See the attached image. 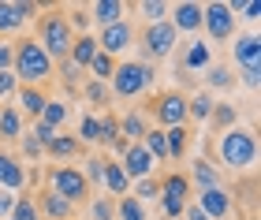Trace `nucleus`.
<instances>
[{
    "label": "nucleus",
    "mask_w": 261,
    "mask_h": 220,
    "mask_svg": "<svg viewBox=\"0 0 261 220\" xmlns=\"http://www.w3.org/2000/svg\"><path fill=\"white\" fill-rule=\"evenodd\" d=\"M15 60H11V75L22 86H41L45 78H53V60L45 56V49L34 38H19L15 45Z\"/></svg>",
    "instance_id": "nucleus-1"
},
{
    "label": "nucleus",
    "mask_w": 261,
    "mask_h": 220,
    "mask_svg": "<svg viewBox=\"0 0 261 220\" xmlns=\"http://www.w3.org/2000/svg\"><path fill=\"white\" fill-rule=\"evenodd\" d=\"M45 49V56H49L53 64L67 60L71 52V41H75V30H71V22L60 8H45V15L38 19V38H34Z\"/></svg>",
    "instance_id": "nucleus-2"
},
{
    "label": "nucleus",
    "mask_w": 261,
    "mask_h": 220,
    "mask_svg": "<svg viewBox=\"0 0 261 220\" xmlns=\"http://www.w3.org/2000/svg\"><path fill=\"white\" fill-rule=\"evenodd\" d=\"M217 157H220V164H228L231 172H250L257 164V138H254V131H243V127L224 131L220 142H217Z\"/></svg>",
    "instance_id": "nucleus-3"
},
{
    "label": "nucleus",
    "mask_w": 261,
    "mask_h": 220,
    "mask_svg": "<svg viewBox=\"0 0 261 220\" xmlns=\"http://www.w3.org/2000/svg\"><path fill=\"white\" fill-rule=\"evenodd\" d=\"M109 90H112V97H120V101H135L138 94H146V90L153 86V64H142V60H123V64H116V71L109 78Z\"/></svg>",
    "instance_id": "nucleus-4"
},
{
    "label": "nucleus",
    "mask_w": 261,
    "mask_h": 220,
    "mask_svg": "<svg viewBox=\"0 0 261 220\" xmlns=\"http://www.w3.org/2000/svg\"><path fill=\"white\" fill-rule=\"evenodd\" d=\"M45 190L60 194V198L71 202V205H79V202L90 198V183H86V176H82V168H75V164L49 168V187H45Z\"/></svg>",
    "instance_id": "nucleus-5"
},
{
    "label": "nucleus",
    "mask_w": 261,
    "mask_h": 220,
    "mask_svg": "<svg viewBox=\"0 0 261 220\" xmlns=\"http://www.w3.org/2000/svg\"><path fill=\"white\" fill-rule=\"evenodd\" d=\"M175 26L168 19L164 22H149L146 30H142V38H138V49H142V64H153V60H164V56H172L175 49Z\"/></svg>",
    "instance_id": "nucleus-6"
},
{
    "label": "nucleus",
    "mask_w": 261,
    "mask_h": 220,
    "mask_svg": "<svg viewBox=\"0 0 261 220\" xmlns=\"http://www.w3.org/2000/svg\"><path fill=\"white\" fill-rule=\"evenodd\" d=\"M161 209H164V216L168 220H179L183 216V209L191 205V179L183 176V172H172V176H164L161 179Z\"/></svg>",
    "instance_id": "nucleus-7"
},
{
    "label": "nucleus",
    "mask_w": 261,
    "mask_h": 220,
    "mask_svg": "<svg viewBox=\"0 0 261 220\" xmlns=\"http://www.w3.org/2000/svg\"><path fill=\"white\" fill-rule=\"evenodd\" d=\"M149 116L161 123V131H168V127H187V97L179 90H164L149 101Z\"/></svg>",
    "instance_id": "nucleus-8"
},
{
    "label": "nucleus",
    "mask_w": 261,
    "mask_h": 220,
    "mask_svg": "<svg viewBox=\"0 0 261 220\" xmlns=\"http://www.w3.org/2000/svg\"><path fill=\"white\" fill-rule=\"evenodd\" d=\"M201 26L213 41H231L235 38V15L231 8L224 4V0H209V4H201Z\"/></svg>",
    "instance_id": "nucleus-9"
},
{
    "label": "nucleus",
    "mask_w": 261,
    "mask_h": 220,
    "mask_svg": "<svg viewBox=\"0 0 261 220\" xmlns=\"http://www.w3.org/2000/svg\"><path fill=\"white\" fill-rule=\"evenodd\" d=\"M130 45H135V26H130L127 19H120V22H112V26H105V30L97 34V49H101L105 56L127 52Z\"/></svg>",
    "instance_id": "nucleus-10"
},
{
    "label": "nucleus",
    "mask_w": 261,
    "mask_h": 220,
    "mask_svg": "<svg viewBox=\"0 0 261 220\" xmlns=\"http://www.w3.org/2000/svg\"><path fill=\"white\" fill-rule=\"evenodd\" d=\"M34 15H38V4H30V0H0V34L22 30Z\"/></svg>",
    "instance_id": "nucleus-11"
},
{
    "label": "nucleus",
    "mask_w": 261,
    "mask_h": 220,
    "mask_svg": "<svg viewBox=\"0 0 261 220\" xmlns=\"http://www.w3.org/2000/svg\"><path fill=\"white\" fill-rule=\"evenodd\" d=\"M153 164H157V160L146 153V146L135 142V146L123 149V164H120V168H123L127 179H149V176H153Z\"/></svg>",
    "instance_id": "nucleus-12"
},
{
    "label": "nucleus",
    "mask_w": 261,
    "mask_h": 220,
    "mask_svg": "<svg viewBox=\"0 0 261 220\" xmlns=\"http://www.w3.org/2000/svg\"><path fill=\"white\" fill-rule=\"evenodd\" d=\"M198 209L205 213L209 220H224V216H231V194L224 190V187H209V190H198Z\"/></svg>",
    "instance_id": "nucleus-13"
},
{
    "label": "nucleus",
    "mask_w": 261,
    "mask_h": 220,
    "mask_svg": "<svg viewBox=\"0 0 261 220\" xmlns=\"http://www.w3.org/2000/svg\"><path fill=\"white\" fill-rule=\"evenodd\" d=\"M168 22L175 26V34H194L201 30V4L194 0H179V4H168Z\"/></svg>",
    "instance_id": "nucleus-14"
},
{
    "label": "nucleus",
    "mask_w": 261,
    "mask_h": 220,
    "mask_svg": "<svg viewBox=\"0 0 261 220\" xmlns=\"http://www.w3.org/2000/svg\"><path fill=\"white\" fill-rule=\"evenodd\" d=\"M97 38H90V34H75V41H71V52H67V60L79 67V71H90V64H93V56H97Z\"/></svg>",
    "instance_id": "nucleus-15"
},
{
    "label": "nucleus",
    "mask_w": 261,
    "mask_h": 220,
    "mask_svg": "<svg viewBox=\"0 0 261 220\" xmlns=\"http://www.w3.org/2000/svg\"><path fill=\"white\" fill-rule=\"evenodd\" d=\"M0 187L11 190V194L27 187V172H22V164L11 153H4V149H0Z\"/></svg>",
    "instance_id": "nucleus-16"
},
{
    "label": "nucleus",
    "mask_w": 261,
    "mask_h": 220,
    "mask_svg": "<svg viewBox=\"0 0 261 220\" xmlns=\"http://www.w3.org/2000/svg\"><path fill=\"white\" fill-rule=\"evenodd\" d=\"M179 64H183V71H205V67H213V49L201 38H194V41H187Z\"/></svg>",
    "instance_id": "nucleus-17"
},
{
    "label": "nucleus",
    "mask_w": 261,
    "mask_h": 220,
    "mask_svg": "<svg viewBox=\"0 0 261 220\" xmlns=\"http://www.w3.org/2000/svg\"><path fill=\"white\" fill-rule=\"evenodd\" d=\"M231 52H235V64L239 67H261V41H257V34H243V38H235L231 45Z\"/></svg>",
    "instance_id": "nucleus-18"
},
{
    "label": "nucleus",
    "mask_w": 261,
    "mask_h": 220,
    "mask_svg": "<svg viewBox=\"0 0 261 220\" xmlns=\"http://www.w3.org/2000/svg\"><path fill=\"white\" fill-rule=\"evenodd\" d=\"M34 202H38V213H45L49 220H71V213H75V205L64 202L60 194H53V190H41Z\"/></svg>",
    "instance_id": "nucleus-19"
},
{
    "label": "nucleus",
    "mask_w": 261,
    "mask_h": 220,
    "mask_svg": "<svg viewBox=\"0 0 261 220\" xmlns=\"http://www.w3.org/2000/svg\"><path fill=\"white\" fill-rule=\"evenodd\" d=\"M123 8H127L123 0H93L86 11H90L93 22H101V30H105V26H112V22L123 19Z\"/></svg>",
    "instance_id": "nucleus-20"
},
{
    "label": "nucleus",
    "mask_w": 261,
    "mask_h": 220,
    "mask_svg": "<svg viewBox=\"0 0 261 220\" xmlns=\"http://www.w3.org/2000/svg\"><path fill=\"white\" fill-rule=\"evenodd\" d=\"M187 146H191V127H168L164 131V149H168V160H183Z\"/></svg>",
    "instance_id": "nucleus-21"
},
{
    "label": "nucleus",
    "mask_w": 261,
    "mask_h": 220,
    "mask_svg": "<svg viewBox=\"0 0 261 220\" xmlns=\"http://www.w3.org/2000/svg\"><path fill=\"white\" fill-rule=\"evenodd\" d=\"M22 138V112L15 105H4L0 108V142H15Z\"/></svg>",
    "instance_id": "nucleus-22"
},
{
    "label": "nucleus",
    "mask_w": 261,
    "mask_h": 220,
    "mask_svg": "<svg viewBox=\"0 0 261 220\" xmlns=\"http://www.w3.org/2000/svg\"><path fill=\"white\" fill-rule=\"evenodd\" d=\"M45 101H49V97H45L41 94V86H22L19 90V112H27L30 116V120H38V116H41V108H45Z\"/></svg>",
    "instance_id": "nucleus-23"
},
{
    "label": "nucleus",
    "mask_w": 261,
    "mask_h": 220,
    "mask_svg": "<svg viewBox=\"0 0 261 220\" xmlns=\"http://www.w3.org/2000/svg\"><path fill=\"white\" fill-rule=\"evenodd\" d=\"M187 179H191V183H194L198 190L220 187V176H217V168H213V164H209L205 157H201V160H194V164H191V176H187Z\"/></svg>",
    "instance_id": "nucleus-24"
},
{
    "label": "nucleus",
    "mask_w": 261,
    "mask_h": 220,
    "mask_svg": "<svg viewBox=\"0 0 261 220\" xmlns=\"http://www.w3.org/2000/svg\"><path fill=\"white\" fill-rule=\"evenodd\" d=\"M97 146H112V149H127L123 134H120V120L116 116H101V134H97Z\"/></svg>",
    "instance_id": "nucleus-25"
},
{
    "label": "nucleus",
    "mask_w": 261,
    "mask_h": 220,
    "mask_svg": "<svg viewBox=\"0 0 261 220\" xmlns=\"http://www.w3.org/2000/svg\"><path fill=\"white\" fill-rule=\"evenodd\" d=\"M213 105H217V97H213L209 90L187 97V120H209V116H213Z\"/></svg>",
    "instance_id": "nucleus-26"
},
{
    "label": "nucleus",
    "mask_w": 261,
    "mask_h": 220,
    "mask_svg": "<svg viewBox=\"0 0 261 220\" xmlns=\"http://www.w3.org/2000/svg\"><path fill=\"white\" fill-rule=\"evenodd\" d=\"M146 131H149V127H146V120H142L138 112H127L123 120H120V134H127V138H123L127 146L142 142V138H146Z\"/></svg>",
    "instance_id": "nucleus-27"
},
{
    "label": "nucleus",
    "mask_w": 261,
    "mask_h": 220,
    "mask_svg": "<svg viewBox=\"0 0 261 220\" xmlns=\"http://www.w3.org/2000/svg\"><path fill=\"white\" fill-rule=\"evenodd\" d=\"M101 183H105V187H109L112 194H120V198H123L127 187H130V179L123 176V168L116 164V160H105V176H101Z\"/></svg>",
    "instance_id": "nucleus-28"
},
{
    "label": "nucleus",
    "mask_w": 261,
    "mask_h": 220,
    "mask_svg": "<svg viewBox=\"0 0 261 220\" xmlns=\"http://www.w3.org/2000/svg\"><path fill=\"white\" fill-rule=\"evenodd\" d=\"M45 153L49 157H79L82 153V142L79 138H71V134H56L49 146H45Z\"/></svg>",
    "instance_id": "nucleus-29"
},
{
    "label": "nucleus",
    "mask_w": 261,
    "mask_h": 220,
    "mask_svg": "<svg viewBox=\"0 0 261 220\" xmlns=\"http://www.w3.org/2000/svg\"><path fill=\"white\" fill-rule=\"evenodd\" d=\"M64 120H67V105H64V101H45V108H41V116H38V123L53 127V131H60Z\"/></svg>",
    "instance_id": "nucleus-30"
},
{
    "label": "nucleus",
    "mask_w": 261,
    "mask_h": 220,
    "mask_svg": "<svg viewBox=\"0 0 261 220\" xmlns=\"http://www.w3.org/2000/svg\"><path fill=\"white\" fill-rule=\"evenodd\" d=\"M205 86H209V90H231V86H235L231 67H224V64H213V67H205Z\"/></svg>",
    "instance_id": "nucleus-31"
},
{
    "label": "nucleus",
    "mask_w": 261,
    "mask_h": 220,
    "mask_svg": "<svg viewBox=\"0 0 261 220\" xmlns=\"http://www.w3.org/2000/svg\"><path fill=\"white\" fill-rule=\"evenodd\" d=\"M11 220H41L38 213V202H34V194H15V205H11Z\"/></svg>",
    "instance_id": "nucleus-32"
},
{
    "label": "nucleus",
    "mask_w": 261,
    "mask_h": 220,
    "mask_svg": "<svg viewBox=\"0 0 261 220\" xmlns=\"http://www.w3.org/2000/svg\"><path fill=\"white\" fill-rule=\"evenodd\" d=\"M213 127H217V131L224 134V131H231L235 127V120H239V112H235V105H224V101H217V105H213Z\"/></svg>",
    "instance_id": "nucleus-33"
},
{
    "label": "nucleus",
    "mask_w": 261,
    "mask_h": 220,
    "mask_svg": "<svg viewBox=\"0 0 261 220\" xmlns=\"http://www.w3.org/2000/svg\"><path fill=\"white\" fill-rule=\"evenodd\" d=\"M142 146H146V153L153 160H168V149H164V131L161 127H149L146 138H142Z\"/></svg>",
    "instance_id": "nucleus-34"
},
{
    "label": "nucleus",
    "mask_w": 261,
    "mask_h": 220,
    "mask_svg": "<svg viewBox=\"0 0 261 220\" xmlns=\"http://www.w3.org/2000/svg\"><path fill=\"white\" fill-rule=\"evenodd\" d=\"M135 8L142 11L146 26H149V22H164V19H168V4H164V0H142V4H135Z\"/></svg>",
    "instance_id": "nucleus-35"
},
{
    "label": "nucleus",
    "mask_w": 261,
    "mask_h": 220,
    "mask_svg": "<svg viewBox=\"0 0 261 220\" xmlns=\"http://www.w3.org/2000/svg\"><path fill=\"white\" fill-rule=\"evenodd\" d=\"M97 134H101V120L86 112V116L79 120V142H82V146H86V142H90V146H97Z\"/></svg>",
    "instance_id": "nucleus-36"
},
{
    "label": "nucleus",
    "mask_w": 261,
    "mask_h": 220,
    "mask_svg": "<svg viewBox=\"0 0 261 220\" xmlns=\"http://www.w3.org/2000/svg\"><path fill=\"white\" fill-rule=\"evenodd\" d=\"M116 213H120V220H149V216H146V205H142V202H135L130 194H123V198H120Z\"/></svg>",
    "instance_id": "nucleus-37"
},
{
    "label": "nucleus",
    "mask_w": 261,
    "mask_h": 220,
    "mask_svg": "<svg viewBox=\"0 0 261 220\" xmlns=\"http://www.w3.org/2000/svg\"><path fill=\"white\" fill-rule=\"evenodd\" d=\"M130 194V198H135V202H142V205H146V202H153V198H157V194H161V179H138V187L135 190H127Z\"/></svg>",
    "instance_id": "nucleus-38"
},
{
    "label": "nucleus",
    "mask_w": 261,
    "mask_h": 220,
    "mask_svg": "<svg viewBox=\"0 0 261 220\" xmlns=\"http://www.w3.org/2000/svg\"><path fill=\"white\" fill-rule=\"evenodd\" d=\"M82 94H86V101H90V105H101V108H105V105L112 101V90L105 86V82H97V78H90Z\"/></svg>",
    "instance_id": "nucleus-39"
},
{
    "label": "nucleus",
    "mask_w": 261,
    "mask_h": 220,
    "mask_svg": "<svg viewBox=\"0 0 261 220\" xmlns=\"http://www.w3.org/2000/svg\"><path fill=\"white\" fill-rule=\"evenodd\" d=\"M112 71H116V60H112V56H105V52H97V56H93L90 75L97 78V82H109V78H112Z\"/></svg>",
    "instance_id": "nucleus-40"
},
{
    "label": "nucleus",
    "mask_w": 261,
    "mask_h": 220,
    "mask_svg": "<svg viewBox=\"0 0 261 220\" xmlns=\"http://www.w3.org/2000/svg\"><path fill=\"white\" fill-rule=\"evenodd\" d=\"M86 183H90V190H93V183H101V176H105V157H86Z\"/></svg>",
    "instance_id": "nucleus-41"
},
{
    "label": "nucleus",
    "mask_w": 261,
    "mask_h": 220,
    "mask_svg": "<svg viewBox=\"0 0 261 220\" xmlns=\"http://www.w3.org/2000/svg\"><path fill=\"white\" fill-rule=\"evenodd\" d=\"M90 216H93V220H116V202L97 198V202L90 205Z\"/></svg>",
    "instance_id": "nucleus-42"
},
{
    "label": "nucleus",
    "mask_w": 261,
    "mask_h": 220,
    "mask_svg": "<svg viewBox=\"0 0 261 220\" xmlns=\"http://www.w3.org/2000/svg\"><path fill=\"white\" fill-rule=\"evenodd\" d=\"M239 82H243L246 90H257V82H261V67H243Z\"/></svg>",
    "instance_id": "nucleus-43"
},
{
    "label": "nucleus",
    "mask_w": 261,
    "mask_h": 220,
    "mask_svg": "<svg viewBox=\"0 0 261 220\" xmlns=\"http://www.w3.org/2000/svg\"><path fill=\"white\" fill-rule=\"evenodd\" d=\"M15 75H11V71H0V101H4V97H11V94H15Z\"/></svg>",
    "instance_id": "nucleus-44"
},
{
    "label": "nucleus",
    "mask_w": 261,
    "mask_h": 220,
    "mask_svg": "<svg viewBox=\"0 0 261 220\" xmlns=\"http://www.w3.org/2000/svg\"><path fill=\"white\" fill-rule=\"evenodd\" d=\"M22 153H27V157H41L45 149H41V142L34 134H22Z\"/></svg>",
    "instance_id": "nucleus-45"
},
{
    "label": "nucleus",
    "mask_w": 261,
    "mask_h": 220,
    "mask_svg": "<svg viewBox=\"0 0 261 220\" xmlns=\"http://www.w3.org/2000/svg\"><path fill=\"white\" fill-rule=\"evenodd\" d=\"M67 22H71V30H75V26H90V11H86V8H75Z\"/></svg>",
    "instance_id": "nucleus-46"
},
{
    "label": "nucleus",
    "mask_w": 261,
    "mask_h": 220,
    "mask_svg": "<svg viewBox=\"0 0 261 220\" xmlns=\"http://www.w3.org/2000/svg\"><path fill=\"white\" fill-rule=\"evenodd\" d=\"M11 60H15V49H11V45H0V71H11Z\"/></svg>",
    "instance_id": "nucleus-47"
},
{
    "label": "nucleus",
    "mask_w": 261,
    "mask_h": 220,
    "mask_svg": "<svg viewBox=\"0 0 261 220\" xmlns=\"http://www.w3.org/2000/svg\"><path fill=\"white\" fill-rule=\"evenodd\" d=\"M11 205H15V194L0 187V216H8V213H11Z\"/></svg>",
    "instance_id": "nucleus-48"
},
{
    "label": "nucleus",
    "mask_w": 261,
    "mask_h": 220,
    "mask_svg": "<svg viewBox=\"0 0 261 220\" xmlns=\"http://www.w3.org/2000/svg\"><path fill=\"white\" fill-rule=\"evenodd\" d=\"M179 220H209V216H205V213H201V209H198V205H187V209H183V216H179Z\"/></svg>",
    "instance_id": "nucleus-49"
}]
</instances>
